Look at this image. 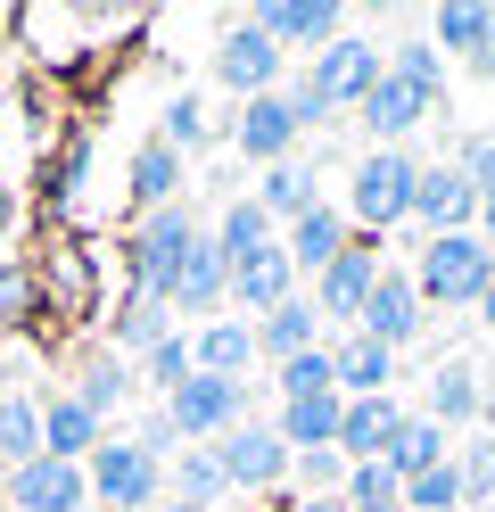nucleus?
<instances>
[{
  "mask_svg": "<svg viewBox=\"0 0 495 512\" xmlns=\"http://www.w3.org/2000/svg\"><path fill=\"white\" fill-rule=\"evenodd\" d=\"M141 372L157 380V389H165V397H174V389H182V380L198 372V364H190V339H182V331H174V339H157V347H149V356H141Z\"/></svg>",
  "mask_w": 495,
  "mask_h": 512,
  "instance_id": "a19ab883",
  "label": "nucleus"
},
{
  "mask_svg": "<svg viewBox=\"0 0 495 512\" xmlns=\"http://www.w3.org/2000/svg\"><path fill=\"white\" fill-rule=\"evenodd\" d=\"M281 248H289V265L314 281V273H330V265H339V248H347V215H339V207H314V215H297L289 232H281Z\"/></svg>",
  "mask_w": 495,
  "mask_h": 512,
  "instance_id": "4be33fe9",
  "label": "nucleus"
},
{
  "mask_svg": "<svg viewBox=\"0 0 495 512\" xmlns=\"http://www.w3.org/2000/svg\"><path fill=\"white\" fill-rule=\"evenodd\" d=\"M165 512H207V504H165Z\"/></svg>",
  "mask_w": 495,
  "mask_h": 512,
  "instance_id": "603ef678",
  "label": "nucleus"
},
{
  "mask_svg": "<svg viewBox=\"0 0 495 512\" xmlns=\"http://www.w3.org/2000/svg\"><path fill=\"white\" fill-rule=\"evenodd\" d=\"M388 75H405L413 91H429V100H446V50L413 34V42H388Z\"/></svg>",
  "mask_w": 495,
  "mask_h": 512,
  "instance_id": "f704fd0d",
  "label": "nucleus"
},
{
  "mask_svg": "<svg viewBox=\"0 0 495 512\" xmlns=\"http://www.w3.org/2000/svg\"><path fill=\"white\" fill-rule=\"evenodd\" d=\"M479 323H487V331H495V290H487V298H479Z\"/></svg>",
  "mask_w": 495,
  "mask_h": 512,
  "instance_id": "3c124183",
  "label": "nucleus"
},
{
  "mask_svg": "<svg viewBox=\"0 0 495 512\" xmlns=\"http://www.w3.org/2000/svg\"><path fill=\"white\" fill-rule=\"evenodd\" d=\"M479 190H471V174H462L454 166V157H446V166H421V182H413V223H421V232L429 240H446V232H479Z\"/></svg>",
  "mask_w": 495,
  "mask_h": 512,
  "instance_id": "9d476101",
  "label": "nucleus"
},
{
  "mask_svg": "<svg viewBox=\"0 0 495 512\" xmlns=\"http://www.w3.org/2000/svg\"><path fill=\"white\" fill-rule=\"evenodd\" d=\"M413 290H421V306H479V298L495 290V248H487L479 232H446V240H421Z\"/></svg>",
  "mask_w": 495,
  "mask_h": 512,
  "instance_id": "f257e3e1",
  "label": "nucleus"
},
{
  "mask_svg": "<svg viewBox=\"0 0 495 512\" xmlns=\"http://www.w3.org/2000/svg\"><path fill=\"white\" fill-rule=\"evenodd\" d=\"M0 512H9V479H0Z\"/></svg>",
  "mask_w": 495,
  "mask_h": 512,
  "instance_id": "864d4df0",
  "label": "nucleus"
},
{
  "mask_svg": "<svg viewBox=\"0 0 495 512\" xmlns=\"http://www.w3.org/2000/svg\"><path fill=\"white\" fill-rule=\"evenodd\" d=\"M281 42L264 34L256 17H240V25H223V42H215V83L223 91H240V100H264V91H281Z\"/></svg>",
  "mask_w": 495,
  "mask_h": 512,
  "instance_id": "0eeeda50",
  "label": "nucleus"
},
{
  "mask_svg": "<svg viewBox=\"0 0 495 512\" xmlns=\"http://www.w3.org/2000/svg\"><path fill=\"white\" fill-rule=\"evenodd\" d=\"M231 496V479H223V463H215V446H182V463H174V504H223Z\"/></svg>",
  "mask_w": 495,
  "mask_h": 512,
  "instance_id": "72a5a7b5",
  "label": "nucleus"
},
{
  "mask_svg": "<svg viewBox=\"0 0 495 512\" xmlns=\"http://www.w3.org/2000/svg\"><path fill=\"white\" fill-rule=\"evenodd\" d=\"M75 397L99 413V422H108V413L132 397V364L116 356V347H91V356H83V372H75Z\"/></svg>",
  "mask_w": 495,
  "mask_h": 512,
  "instance_id": "2f4dec72",
  "label": "nucleus"
},
{
  "mask_svg": "<svg viewBox=\"0 0 495 512\" xmlns=\"http://www.w3.org/2000/svg\"><path fill=\"white\" fill-rule=\"evenodd\" d=\"M297 298V265H289V248H264V256H248L240 273H231V306L240 314H273V306H289Z\"/></svg>",
  "mask_w": 495,
  "mask_h": 512,
  "instance_id": "f3484780",
  "label": "nucleus"
},
{
  "mask_svg": "<svg viewBox=\"0 0 495 512\" xmlns=\"http://www.w3.org/2000/svg\"><path fill=\"white\" fill-rule=\"evenodd\" d=\"M380 75H388V50L363 42V34H339V42H330L314 67H306V91H314V108L330 116V108H363Z\"/></svg>",
  "mask_w": 495,
  "mask_h": 512,
  "instance_id": "39448f33",
  "label": "nucleus"
},
{
  "mask_svg": "<svg viewBox=\"0 0 495 512\" xmlns=\"http://www.w3.org/2000/svg\"><path fill=\"white\" fill-rule=\"evenodd\" d=\"M248 389H256V380H215V372H190L182 380V389L174 397H165V422H174L182 438H231V430H240L248 422Z\"/></svg>",
  "mask_w": 495,
  "mask_h": 512,
  "instance_id": "423d86ee",
  "label": "nucleus"
},
{
  "mask_svg": "<svg viewBox=\"0 0 495 512\" xmlns=\"http://www.w3.org/2000/svg\"><path fill=\"white\" fill-rule=\"evenodd\" d=\"M174 314H215V306H231V265H223V248H215V232H198V248H190V265H182V281H174V298H165Z\"/></svg>",
  "mask_w": 495,
  "mask_h": 512,
  "instance_id": "6ab92c4d",
  "label": "nucleus"
},
{
  "mask_svg": "<svg viewBox=\"0 0 495 512\" xmlns=\"http://www.w3.org/2000/svg\"><path fill=\"white\" fill-rule=\"evenodd\" d=\"M281 405H297V397H322V389H339V372H330V347H314V356H297V364H281Z\"/></svg>",
  "mask_w": 495,
  "mask_h": 512,
  "instance_id": "ea45409f",
  "label": "nucleus"
},
{
  "mask_svg": "<svg viewBox=\"0 0 495 512\" xmlns=\"http://www.w3.org/2000/svg\"><path fill=\"white\" fill-rule=\"evenodd\" d=\"M405 512H462V479H454V455H446L438 471L405 479Z\"/></svg>",
  "mask_w": 495,
  "mask_h": 512,
  "instance_id": "58836bf2",
  "label": "nucleus"
},
{
  "mask_svg": "<svg viewBox=\"0 0 495 512\" xmlns=\"http://www.w3.org/2000/svg\"><path fill=\"white\" fill-rule=\"evenodd\" d=\"M215 463H223V479H231V488H248V496L281 488V479L297 471V455L281 446V430H273V422H256V413H248V422L231 430V438H215Z\"/></svg>",
  "mask_w": 495,
  "mask_h": 512,
  "instance_id": "6e6552de",
  "label": "nucleus"
},
{
  "mask_svg": "<svg viewBox=\"0 0 495 512\" xmlns=\"http://www.w3.org/2000/svg\"><path fill=\"white\" fill-rule=\"evenodd\" d=\"M479 240H487V248H495V199H487V207H479Z\"/></svg>",
  "mask_w": 495,
  "mask_h": 512,
  "instance_id": "8fccbe9b",
  "label": "nucleus"
},
{
  "mask_svg": "<svg viewBox=\"0 0 495 512\" xmlns=\"http://www.w3.org/2000/svg\"><path fill=\"white\" fill-rule=\"evenodd\" d=\"M380 512H405V504H380Z\"/></svg>",
  "mask_w": 495,
  "mask_h": 512,
  "instance_id": "5fc2aeb1",
  "label": "nucleus"
},
{
  "mask_svg": "<svg viewBox=\"0 0 495 512\" xmlns=\"http://www.w3.org/2000/svg\"><path fill=\"white\" fill-rule=\"evenodd\" d=\"M157 339H174V306H165V298H141V290H132V298L116 306V356L132 364V356H149Z\"/></svg>",
  "mask_w": 495,
  "mask_h": 512,
  "instance_id": "c756f323",
  "label": "nucleus"
},
{
  "mask_svg": "<svg viewBox=\"0 0 495 512\" xmlns=\"http://www.w3.org/2000/svg\"><path fill=\"white\" fill-rule=\"evenodd\" d=\"M9 232H17V190L0 182V240H9Z\"/></svg>",
  "mask_w": 495,
  "mask_h": 512,
  "instance_id": "de8ad7c7",
  "label": "nucleus"
},
{
  "mask_svg": "<svg viewBox=\"0 0 495 512\" xmlns=\"http://www.w3.org/2000/svg\"><path fill=\"white\" fill-rule=\"evenodd\" d=\"M33 455H42V397L0 389V479H9V471H25Z\"/></svg>",
  "mask_w": 495,
  "mask_h": 512,
  "instance_id": "a878e982",
  "label": "nucleus"
},
{
  "mask_svg": "<svg viewBox=\"0 0 495 512\" xmlns=\"http://www.w3.org/2000/svg\"><path fill=\"white\" fill-rule=\"evenodd\" d=\"M190 248H198V215H190L182 199L157 207V215H141V223H132V240H124V256H132V290H141V298H174Z\"/></svg>",
  "mask_w": 495,
  "mask_h": 512,
  "instance_id": "f03ea898",
  "label": "nucleus"
},
{
  "mask_svg": "<svg viewBox=\"0 0 495 512\" xmlns=\"http://www.w3.org/2000/svg\"><path fill=\"white\" fill-rule=\"evenodd\" d=\"M297 479H306V496H339L347 488V455L339 446H314V455H297Z\"/></svg>",
  "mask_w": 495,
  "mask_h": 512,
  "instance_id": "37998d69",
  "label": "nucleus"
},
{
  "mask_svg": "<svg viewBox=\"0 0 495 512\" xmlns=\"http://www.w3.org/2000/svg\"><path fill=\"white\" fill-rule=\"evenodd\" d=\"M9 512H99V504H91V479H83V463L33 455L25 471H9Z\"/></svg>",
  "mask_w": 495,
  "mask_h": 512,
  "instance_id": "9b49d317",
  "label": "nucleus"
},
{
  "mask_svg": "<svg viewBox=\"0 0 495 512\" xmlns=\"http://www.w3.org/2000/svg\"><path fill=\"white\" fill-rule=\"evenodd\" d=\"M330 372H339V397H388L396 356H388L372 331H347L339 347H330Z\"/></svg>",
  "mask_w": 495,
  "mask_h": 512,
  "instance_id": "412c9836",
  "label": "nucleus"
},
{
  "mask_svg": "<svg viewBox=\"0 0 495 512\" xmlns=\"http://www.w3.org/2000/svg\"><path fill=\"white\" fill-rule=\"evenodd\" d=\"M454 479H462V512H487L495 504V438H471L454 455Z\"/></svg>",
  "mask_w": 495,
  "mask_h": 512,
  "instance_id": "e433bc0d",
  "label": "nucleus"
},
{
  "mask_svg": "<svg viewBox=\"0 0 495 512\" xmlns=\"http://www.w3.org/2000/svg\"><path fill=\"white\" fill-rule=\"evenodd\" d=\"M33 298H42V273L33 265H0V323H25Z\"/></svg>",
  "mask_w": 495,
  "mask_h": 512,
  "instance_id": "79ce46f5",
  "label": "nucleus"
},
{
  "mask_svg": "<svg viewBox=\"0 0 495 512\" xmlns=\"http://www.w3.org/2000/svg\"><path fill=\"white\" fill-rule=\"evenodd\" d=\"M487 397H479V372L471 364H438L429 372V422L438 430H462V422H479Z\"/></svg>",
  "mask_w": 495,
  "mask_h": 512,
  "instance_id": "cd10ccee",
  "label": "nucleus"
},
{
  "mask_svg": "<svg viewBox=\"0 0 495 512\" xmlns=\"http://www.w3.org/2000/svg\"><path fill=\"white\" fill-rule=\"evenodd\" d=\"M174 438H182V430L165 422V405H157L149 422H141V455H157V463H165V455H174Z\"/></svg>",
  "mask_w": 495,
  "mask_h": 512,
  "instance_id": "a18cd8bd",
  "label": "nucleus"
},
{
  "mask_svg": "<svg viewBox=\"0 0 495 512\" xmlns=\"http://www.w3.org/2000/svg\"><path fill=\"white\" fill-rule=\"evenodd\" d=\"M396 430H405V405H396V397H347V422H339V455H347V463H380Z\"/></svg>",
  "mask_w": 495,
  "mask_h": 512,
  "instance_id": "a211bd4d",
  "label": "nucleus"
},
{
  "mask_svg": "<svg viewBox=\"0 0 495 512\" xmlns=\"http://www.w3.org/2000/svg\"><path fill=\"white\" fill-rule=\"evenodd\" d=\"M471 75H487V83H495V34H487V50L471 58Z\"/></svg>",
  "mask_w": 495,
  "mask_h": 512,
  "instance_id": "09e8293b",
  "label": "nucleus"
},
{
  "mask_svg": "<svg viewBox=\"0 0 495 512\" xmlns=\"http://www.w3.org/2000/svg\"><path fill=\"white\" fill-rule=\"evenodd\" d=\"M256 207L273 215L281 232H289L297 215H314V207H322V199H314V166H297V157H289V166H264V182H256Z\"/></svg>",
  "mask_w": 495,
  "mask_h": 512,
  "instance_id": "c85d7f7f",
  "label": "nucleus"
},
{
  "mask_svg": "<svg viewBox=\"0 0 495 512\" xmlns=\"http://www.w3.org/2000/svg\"><path fill=\"white\" fill-rule=\"evenodd\" d=\"M289 512H347V496H297Z\"/></svg>",
  "mask_w": 495,
  "mask_h": 512,
  "instance_id": "49530a36",
  "label": "nucleus"
},
{
  "mask_svg": "<svg viewBox=\"0 0 495 512\" xmlns=\"http://www.w3.org/2000/svg\"><path fill=\"white\" fill-rule=\"evenodd\" d=\"M487 34H495V9H487V0H446V9L429 17V42H438V50H462V58H479Z\"/></svg>",
  "mask_w": 495,
  "mask_h": 512,
  "instance_id": "473e14b6",
  "label": "nucleus"
},
{
  "mask_svg": "<svg viewBox=\"0 0 495 512\" xmlns=\"http://www.w3.org/2000/svg\"><path fill=\"white\" fill-rule=\"evenodd\" d=\"M322 347V314H314V298H289V306H273L256 323V356H273V372L281 364H297V356H314Z\"/></svg>",
  "mask_w": 495,
  "mask_h": 512,
  "instance_id": "aec40b11",
  "label": "nucleus"
},
{
  "mask_svg": "<svg viewBox=\"0 0 495 512\" xmlns=\"http://www.w3.org/2000/svg\"><path fill=\"white\" fill-rule=\"evenodd\" d=\"M347 512H380V504H405V479H396L388 463H347Z\"/></svg>",
  "mask_w": 495,
  "mask_h": 512,
  "instance_id": "c9c22d12",
  "label": "nucleus"
},
{
  "mask_svg": "<svg viewBox=\"0 0 495 512\" xmlns=\"http://www.w3.org/2000/svg\"><path fill=\"white\" fill-rule=\"evenodd\" d=\"M396 479H421V471H438L446 463V430L429 422V413H405V430L388 438V455H380Z\"/></svg>",
  "mask_w": 495,
  "mask_h": 512,
  "instance_id": "7c9ffc66",
  "label": "nucleus"
},
{
  "mask_svg": "<svg viewBox=\"0 0 495 512\" xmlns=\"http://www.w3.org/2000/svg\"><path fill=\"white\" fill-rule=\"evenodd\" d=\"M190 364L215 372V380H248V364H256V323H207V331L190 339Z\"/></svg>",
  "mask_w": 495,
  "mask_h": 512,
  "instance_id": "bb28decb",
  "label": "nucleus"
},
{
  "mask_svg": "<svg viewBox=\"0 0 495 512\" xmlns=\"http://www.w3.org/2000/svg\"><path fill=\"white\" fill-rule=\"evenodd\" d=\"M339 422H347V397L339 389H322V397H297V405H281V446L289 455H314V446H339Z\"/></svg>",
  "mask_w": 495,
  "mask_h": 512,
  "instance_id": "5701e85b",
  "label": "nucleus"
},
{
  "mask_svg": "<svg viewBox=\"0 0 495 512\" xmlns=\"http://www.w3.org/2000/svg\"><path fill=\"white\" fill-rule=\"evenodd\" d=\"M248 17H256L281 50H314V58L347 34V9H339V0H264V9H248Z\"/></svg>",
  "mask_w": 495,
  "mask_h": 512,
  "instance_id": "ddd939ff",
  "label": "nucleus"
},
{
  "mask_svg": "<svg viewBox=\"0 0 495 512\" xmlns=\"http://www.w3.org/2000/svg\"><path fill=\"white\" fill-rule=\"evenodd\" d=\"M413 182H421L413 149H372V157L347 174V215L380 240V232H396V223H413Z\"/></svg>",
  "mask_w": 495,
  "mask_h": 512,
  "instance_id": "7ed1b4c3",
  "label": "nucleus"
},
{
  "mask_svg": "<svg viewBox=\"0 0 495 512\" xmlns=\"http://www.w3.org/2000/svg\"><path fill=\"white\" fill-rule=\"evenodd\" d=\"M215 248H223V265L240 273L248 256H264V248H281V240H273V215H264L256 199H223V215H215Z\"/></svg>",
  "mask_w": 495,
  "mask_h": 512,
  "instance_id": "393cba45",
  "label": "nucleus"
},
{
  "mask_svg": "<svg viewBox=\"0 0 495 512\" xmlns=\"http://www.w3.org/2000/svg\"><path fill=\"white\" fill-rule=\"evenodd\" d=\"M231 141H240L248 166H289L297 141H306V124H297V108L281 100V91H264V100L240 108V124H231Z\"/></svg>",
  "mask_w": 495,
  "mask_h": 512,
  "instance_id": "f8f14e48",
  "label": "nucleus"
},
{
  "mask_svg": "<svg viewBox=\"0 0 495 512\" xmlns=\"http://www.w3.org/2000/svg\"><path fill=\"white\" fill-rule=\"evenodd\" d=\"M108 438V422L75 397V389H50L42 397V455H58V463H91V446Z\"/></svg>",
  "mask_w": 495,
  "mask_h": 512,
  "instance_id": "dca6fc26",
  "label": "nucleus"
},
{
  "mask_svg": "<svg viewBox=\"0 0 495 512\" xmlns=\"http://www.w3.org/2000/svg\"><path fill=\"white\" fill-rule=\"evenodd\" d=\"M124 190H132V207H174L182 199V157L165 149V141H141L132 149V166H124Z\"/></svg>",
  "mask_w": 495,
  "mask_h": 512,
  "instance_id": "b1692460",
  "label": "nucleus"
},
{
  "mask_svg": "<svg viewBox=\"0 0 495 512\" xmlns=\"http://www.w3.org/2000/svg\"><path fill=\"white\" fill-rule=\"evenodd\" d=\"M429 108H438L429 91H413L405 75H380V83H372V100H363L355 116H363V133H372V149H405V133H413Z\"/></svg>",
  "mask_w": 495,
  "mask_h": 512,
  "instance_id": "2eb2a0df",
  "label": "nucleus"
},
{
  "mask_svg": "<svg viewBox=\"0 0 495 512\" xmlns=\"http://www.w3.org/2000/svg\"><path fill=\"white\" fill-rule=\"evenodd\" d=\"M157 141L174 149V157H190V149H207V141H215V124H207V108H198L190 91H182V100H165V124H157Z\"/></svg>",
  "mask_w": 495,
  "mask_h": 512,
  "instance_id": "4c0bfd02",
  "label": "nucleus"
},
{
  "mask_svg": "<svg viewBox=\"0 0 495 512\" xmlns=\"http://www.w3.org/2000/svg\"><path fill=\"white\" fill-rule=\"evenodd\" d=\"M380 273H388V265H380V240H347L339 265L314 273V314H322V323H363V306H372Z\"/></svg>",
  "mask_w": 495,
  "mask_h": 512,
  "instance_id": "1a4fd4ad",
  "label": "nucleus"
},
{
  "mask_svg": "<svg viewBox=\"0 0 495 512\" xmlns=\"http://www.w3.org/2000/svg\"><path fill=\"white\" fill-rule=\"evenodd\" d=\"M487 512H495V504H487Z\"/></svg>",
  "mask_w": 495,
  "mask_h": 512,
  "instance_id": "6e6d98bb",
  "label": "nucleus"
},
{
  "mask_svg": "<svg viewBox=\"0 0 495 512\" xmlns=\"http://www.w3.org/2000/svg\"><path fill=\"white\" fill-rule=\"evenodd\" d=\"M83 479H91V504L99 512H149L157 488H165V463L141 455V438H99L91 463H83Z\"/></svg>",
  "mask_w": 495,
  "mask_h": 512,
  "instance_id": "20e7f679",
  "label": "nucleus"
},
{
  "mask_svg": "<svg viewBox=\"0 0 495 512\" xmlns=\"http://www.w3.org/2000/svg\"><path fill=\"white\" fill-rule=\"evenodd\" d=\"M454 166L471 174V190H479V199H495V133H471V141L454 149Z\"/></svg>",
  "mask_w": 495,
  "mask_h": 512,
  "instance_id": "c03bdc74",
  "label": "nucleus"
},
{
  "mask_svg": "<svg viewBox=\"0 0 495 512\" xmlns=\"http://www.w3.org/2000/svg\"><path fill=\"white\" fill-rule=\"evenodd\" d=\"M421 323H429V306H421V290H413V273H396V265H388L355 331H372L388 356H396V347H413V339H421Z\"/></svg>",
  "mask_w": 495,
  "mask_h": 512,
  "instance_id": "4468645a",
  "label": "nucleus"
}]
</instances>
